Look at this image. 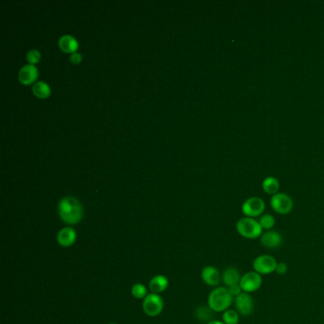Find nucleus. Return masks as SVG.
<instances>
[{
  "mask_svg": "<svg viewBox=\"0 0 324 324\" xmlns=\"http://www.w3.org/2000/svg\"><path fill=\"white\" fill-rule=\"evenodd\" d=\"M227 288H228V290L230 292V294L233 296V298L238 297L239 295H241V294L243 293V289H242L240 284L231 285V286H229V287H227Z\"/></svg>",
  "mask_w": 324,
  "mask_h": 324,
  "instance_id": "obj_24",
  "label": "nucleus"
},
{
  "mask_svg": "<svg viewBox=\"0 0 324 324\" xmlns=\"http://www.w3.org/2000/svg\"><path fill=\"white\" fill-rule=\"evenodd\" d=\"M265 209V203L259 197H251L243 202L242 212L245 217L256 218L262 215Z\"/></svg>",
  "mask_w": 324,
  "mask_h": 324,
  "instance_id": "obj_6",
  "label": "nucleus"
},
{
  "mask_svg": "<svg viewBox=\"0 0 324 324\" xmlns=\"http://www.w3.org/2000/svg\"><path fill=\"white\" fill-rule=\"evenodd\" d=\"M234 303V298L227 287L218 286L209 293L207 305L213 312L224 313Z\"/></svg>",
  "mask_w": 324,
  "mask_h": 324,
  "instance_id": "obj_2",
  "label": "nucleus"
},
{
  "mask_svg": "<svg viewBox=\"0 0 324 324\" xmlns=\"http://www.w3.org/2000/svg\"><path fill=\"white\" fill-rule=\"evenodd\" d=\"M33 93L39 98L48 97L50 92L49 85L43 81L36 82L33 87Z\"/></svg>",
  "mask_w": 324,
  "mask_h": 324,
  "instance_id": "obj_18",
  "label": "nucleus"
},
{
  "mask_svg": "<svg viewBox=\"0 0 324 324\" xmlns=\"http://www.w3.org/2000/svg\"><path fill=\"white\" fill-rule=\"evenodd\" d=\"M234 305L235 310L242 316H249L254 311V300L251 295L248 293L243 292L241 295L234 298Z\"/></svg>",
  "mask_w": 324,
  "mask_h": 324,
  "instance_id": "obj_9",
  "label": "nucleus"
},
{
  "mask_svg": "<svg viewBox=\"0 0 324 324\" xmlns=\"http://www.w3.org/2000/svg\"><path fill=\"white\" fill-rule=\"evenodd\" d=\"M77 240V233L75 229L71 227H63L58 231L57 241L61 247H71Z\"/></svg>",
  "mask_w": 324,
  "mask_h": 324,
  "instance_id": "obj_11",
  "label": "nucleus"
},
{
  "mask_svg": "<svg viewBox=\"0 0 324 324\" xmlns=\"http://www.w3.org/2000/svg\"><path fill=\"white\" fill-rule=\"evenodd\" d=\"M222 321L225 324H239L240 314L234 309H227L223 313Z\"/></svg>",
  "mask_w": 324,
  "mask_h": 324,
  "instance_id": "obj_20",
  "label": "nucleus"
},
{
  "mask_svg": "<svg viewBox=\"0 0 324 324\" xmlns=\"http://www.w3.org/2000/svg\"><path fill=\"white\" fill-rule=\"evenodd\" d=\"M270 205L276 213L280 215H286L291 212L294 203L289 195L285 193H277L272 196L270 200Z\"/></svg>",
  "mask_w": 324,
  "mask_h": 324,
  "instance_id": "obj_7",
  "label": "nucleus"
},
{
  "mask_svg": "<svg viewBox=\"0 0 324 324\" xmlns=\"http://www.w3.org/2000/svg\"><path fill=\"white\" fill-rule=\"evenodd\" d=\"M236 231L239 235L248 240L258 239L262 234V228L259 221L248 217H243L237 222Z\"/></svg>",
  "mask_w": 324,
  "mask_h": 324,
  "instance_id": "obj_3",
  "label": "nucleus"
},
{
  "mask_svg": "<svg viewBox=\"0 0 324 324\" xmlns=\"http://www.w3.org/2000/svg\"><path fill=\"white\" fill-rule=\"evenodd\" d=\"M206 324H225L222 320H217V319H213L211 320L209 322H207Z\"/></svg>",
  "mask_w": 324,
  "mask_h": 324,
  "instance_id": "obj_27",
  "label": "nucleus"
},
{
  "mask_svg": "<svg viewBox=\"0 0 324 324\" xmlns=\"http://www.w3.org/2000/svg\"><path fill=\"white\" fill-rule=\"evenodd\" d=\"M195 315H196V317L198 319H200L201 321H206V323L209 322L211 320H213L212 319L213 311L211 310L208 305L207 306L203 305V306H200V307L197 308L196 312H195Z\"/></svg>",
  "mask_w": 324,
  "mask_h": 324,
  "instance_id": "obj_19",
  "label": "nucleus"
},
{
  "mask_svg": "<svg viewBox=\"0 0 324 324\" xmlns=\"http://www.w3.org/2000/svg\"><path fill=\"white\" fill-rule=\"evenodd\" d=\"M58 215L67 225L73 226L81 222L84 209L81 203L73 196L63 197L58 203Z\"/></svg>",
  "mask_w": 324,
  "mask_h": 324,
  "instance_id": "obj_1",
  "label": "nucleus"
},
{
  "mask_svg": "<svg viewBox=\"0 0 324 324\" xmlns=\"http://www.w3.org/2000/svg\"><path fill=\"white\" fill-rule=\"evenodd\" d=\"M279 188H280V183L278 179H276L275 177H267L262 182V189L267 194H277Z\"/></svg>",
  "mask_w": 324,
  "mask_h": 324,
  "instance_id": "obj_17",
  "label": "nucleus"
},
{
  "mask_svg": "<svg viewBox=\"0 0 324 324\" xmlns=\"http://www.w3.org/2000/svg\"><path fill=\"white\" fill-rule=\"evenodd\" d=\"M259 225L262 228V230H272V228L275 227L276 220L274 216L270 215V214H264L261 215L259 220Z\"/></svg>",
  "mask_w": 324,
  "mask_h": 324,
  "instance_id": "obj_22",
  "label": "nucleus"
},
{
  "mask_svg": "<svg viewBox=\"0 0 324 324\" xmlns=\"http://www.w3.org/2000/svg\"><path fill=\"white\" fill-rule=\"evenodd\" d=\"M288 271V266L285 262H278L277 267H276V273L278 275H284Z\"/></svg>",
  "mask_w": 324,
  "mask_h": 324,
  "instance_id": "obj_25",
  "label": "nucleus"
},
{
  "mask_svg": "<svg viewBox=\"0 0 324 324\" xmlns=\"http://www.w3.org/2000/svg\"><path fill=\"white\" fill-rule=\"evenodd\" d=\"M201 277L203 283L211 287H218V285L222 281V275L218 268L212 265H208L203 268L201 273Z\"/></svg>",
  "mask_w": 324,
  "mask_h": 324,
  "instance_id": "obj_12",
  "label": "nucleus"
},
{
  "mask_svg": "<svg viewBox=\"0 0 324 324\" xmlns=\"http://www.w3.org/2000/svg\"><path fill=\"white\" fill-rule=\"evenodd\" d=\"M169 279L165 275H156L149 281L148 288L151 293L159 294L162 292L166 291L169 287Z\"/></svg>",
  "mask_w": 324,
  "mask_h": 324,
  "instance_id": "obj_15",
  "label": "nucleus"
},
{
  "mask_svg": "<svg viewBox=\"0 0 324 324\" xmlns=\"http://www.w3.org/2000/svg\"><path fill=\"white\" fill-rule=\"evenodd\" d=\"M110 324H117V323H114V322H113V323H110Z\"/></svg>",
  "mask_w": 324,
  "mask_h": 324,
  "instance_id": "obj_28",
  "label": "nucleus"
},
{
  "mask_svg": "<svg viewBox=\"0 0 324 324\" xmlns=\"http://www.w3.org/2000/svg\"><path fill=\"white\" fill-rule=\"evenodd\" d=\"M142 307L146 316L155 317L162 313L164 300L159 294L149 293L143 300Z\"/></svg>",
  "mask_w": 324,
  "mask_h": 324,
  "instance_id": "obj_4",
  "label": "nucleus"
},
{
  "mask_svg": "<svg viewBox=\"0 0 324 324\" xmlns=\"http://www.w3.org/2000/svg\"><path fill=\"white\" fill-rule=\"evenodd\" d=\"M27 59L30 62V64H33L39 61L40 59V52L36 49H31L27 53Z\"/></svg>",
  "mask_w": 324,
  "mask_h": 324,
  "instance_id": "obj_23",
  "label": "nucleus"
},
{
  "mask_svg": "<svg viewBox=\"0 0 324 324\" xmlns=\"http://www.w3.org/2000/svg\"><path fill=\"white\" fill-rule=\"evenodd\" d=\"M58 44L60 49H63L66 52H74L78 47V42L70 34H65L61 36L59 38Z\"/></svg>",
  "mask_w": 324,
  "mask_h": 324,
  "instance_id": "obj_16",
  "label": "nucleus"
},
{
  "mask_svg": "<svg viewBox=\"0 0 324 324\" xmlns=\"http://www.w3.org/2000/svg\"><path fill=\"white\" fill-rule=\"evenodd\" d=\"M131 295L138 300H144L146 296L148 295L147 293V289L146 286L143 284H133L131 287Z\"/></svg>",
  "mask_w": 324,
  "mask_h": 324,
  "instance_id": "obj_21",
  "label": "nucleus"
},
{
  "mask_svg": "<svg viewBox=\"0 0 324 324\" xmlns=\"http://www.w3.org/2000/svg\"><path fill=\"white\" fill-rule=\"evenodd\" d=\"M81 59V53H79V52H75V51L73 52V53L71 55V57H70V60L73 62V64H78V63H80Z\"/></svg>",
  "mask_w": 324,
  "mask_h": 324,
  "instance_id": "obj_26",
  "label": "nucleus"
},
{
  "mask_svg": "<svg viewBox=\"0 0 324 324\" xmlns=\"http://www.w3.org/2000/svg\"><path fill=\"white\" fill-rule=\"evenodd\" d=\"M277 264H278V261L274 257L264 254V255H259L254 259L252 266H253V271L257 272L259 275H269L275 272Z\"/></svg>",
  "mask_w": 324,
  "mask_h": 324,
  "instance_id": "obj_5",
  "label": "nucleus"
},
{
  "mask_svg": "<svg viewBox=\"0 0 324 324\" xmlns=\"http://www.w3.org/2000/svg\"><path fill=\"white\" fill-rule=\"evenodd\" d=\"M241 279H242V275L240 271L238 270V268L234 266L226 268L222 274V282L225 285H227V287L234 284H240Z\"/></svg>",
  "mask_w": 324,
  "mask_h": 324,
  "instance_id": "obj_14",
  "label": "nucleus"
},
{
  "mask_svg": "<svg viewBox=\"0 0 324 324\" xmlns=\"http://www.w3.org/2000/svg\"><path fill=\"white\" fill-rule=\"evenodd\" d=\"M240 285L244 293L251 294L258 291L262 285V277L255 271H250L242 276Z\"/></svg>",
  "mask_w": 324,
  "mask_h": 324,
  "instance_id": "obj_8",
  "label": "nucleus"
},
{
  "mask_svg": "<svg viewBox=\"0 0 324 324\" xmlns=\"http://www.w3.org/2000/svg\"><path fill=\"white\" fill-rule=\"evenodd\" d=\"M260 243L268 249L279 248L283 243V236L275 230H269L263 232L259 238Z\"/></svg>",
  "mask_w": 324,
  "mask_h": 324,
  "instance_id": "obj_10",
  "label": "nucleus"
},
{
  "mask_svg": "<svg viewBox=\"0 0 324 324\" xmlns=\"http://www.w3.org/2000/svg\"><path fill=\"white\" fill-rule=\"evenodd\" d=\"M37 74L38 71L35 66H33V64H27L20 69L18 73V78L21 83L25 85H29L36 79Z\"/></svg>",
  "mask_w": 324,
  "mask_h": 324,
  "instance_id": "obj_13",
  "label": "nucleus"
}]
</instances>
